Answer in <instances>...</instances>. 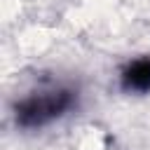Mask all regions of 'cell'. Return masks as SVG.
<instances>
[{
  "mask_svg": "<svg viewBox=\"0 0 150 150\" xmlns=\"http://www.w3.org/2000/svg\"><path fill=\"white\" fill-rule=\"evenodd\" d=\"M77 103V91L73 87H47L30 91L14 105V120L21 129H40L59 117H63Z\"/></svg>",
  "mask_w": 150,
  "mask_h": 150,
  "instance_id": "cell-1",
  "label": "cell"
},
{
  "mask_svg": "<svg viewBox=\"0 0 150 150\" xmlns=\"http://www.w3.org/2000/svg\"><path fill=\"white\" fill-rule=\"evenodd\" d=\"M120 87L129 94L150 91V56H138L120 70Z\"/></svg>",
  "mask_w": 150,
  "mask_h": 150,
  "instance_id": "cell-2",
  "label": "cell"
}]
</instances>
